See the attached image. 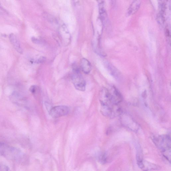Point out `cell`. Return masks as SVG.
<instances>
[{
    "mask_svg": "<svg viewBox=\"0 0 171 171\" xmlns=\"http://www.w3.org/2000/svg\"><path fill=\"white\" fill-rule=\"evenodd\" d=\"M37 87L36 86L33 85L31 87L29 90L32 93H34L36 91Z\"/></svg>",
    "mask_w": 171,
    "mask_h": 171,
    "instance_id": "4fadbf2b",
    "label": "cell"
},
{
    "mask_svg": "<svg viewBox=\"0 0 171 171\" xmlns=\"http://www.w3.org/2000/svg\"><path fill=\"white\" fill-rule=\"evenodd\" d=\"M99 5H104V0H96Z\"/></svg>",
    "mask_w": 171,
    "mask_h": 171,
    "instance_id": "9a60e30c",
    "label": "cell"
},
{
    "mask_svg": "<svg viewBox=\"0 0 171 171\" xmlns=\"http://www.w3.org/2000/svg\"><path fill=\"white\" fill-rule=\"evenodd\" d=\"M99 13L100 20L102 23H104L107 19V14L104 5H99Z\"/></svg>",
    "mask_w": 171,
    "mask_h": 171,
    "instance_id": "30bf717a",
    "label": "cell"
},
{
    "mask_svg": "<svg viewBox=\"0 0 171 171\" xmlns=\"http://www.w3.org/2000/svg\"><path fill=\"white\" fill-rule=\"evenodd\" d=\"M9 39L11 43L15 49L20 54H22L23 51L19 41L15 34H11L9 36Z\"/></svg>",
    "mask_w": 171,
    "mask_h": 171,
    "instance_id": "52a82bcc",
    "label": "cell"
},
{
    "mask_svg": "<svg viewBox=\"0 0 171 171\" xmlns=\"http://www.w3.org/2000/svg\"><path fill=\"white\" fill-rule=\"evenodd\" d=\"M155 145L160 148L164 157L170 163L171 139L169 135L160 136L153 138Z\"/></svg>",
    "mask_w": 171,
    "mask_h": 171,
    "instance_id": "6da1fadb",
    "label": "cell"
},
{
    "mask_svg": "<svg viewBox=\"0 0 171 171\" xmlns=\"http://www.w3.org/2000/svg\"><path fill=\"white\" fill-rule=\"evenodd\" d=\"M121 115H122L121 121L123 125L130 129L131 130L136 131L137 130L138 125L137 123L134 121L130 116L125 114Z\"/></svg>",
    "mask_w": 171,
    "mask_h": 171,
    "instance_id": "5b68a950",
    "label": "cell"
},
{
    "mask_svg": "<svg viewBox=\"0 0 171 171\" xmlns=\"http://www.w3.org/2000/svg\"><path fill=\"white\" fill-rule=\"evenodd\" d=\"M153 8L156 10L160 11L163 8V0H149Z\"/></svg>",
    "mask_w": 171,
    "mask_h": 171,
    "instance_id": "8fae6325",
    "label": "cell"
},
{
    "mask_svg": "<svg viewBox=\"0 0 171 171\" xmlns=\"http://www.w3.org/2000/svg\"><path fill=\"white\" fill-rule=\"evenodd\" d=\"M74 72V73L72 76V80L76 89L81 91H85L86 87V82L84 79L77 68L75 69Z\"/></svg>",
    "mask_w": 171,
    "mask_h": 171,
    "instance_id": "3957f363",
    "label": "cell"
},
{
    "mask_svg": "<svg viewBox=\"0 0 171 171\" xmlns=\"http://www.w3.org/2000/svg\"><path fill=\"white\" fill-rule=\"evenodd\" d=\"M0 155L9 160L19 161L23 158V153L15 147L8 146L0 142Z\"/></svg>",
    "mask_w": 171,
    "mask_h": 171,
    "instance_id": "7a4b0ae2",
    "label": "cell"
},
{
    "mask_svg": "<svg viewBox=\"0 0 171 171\" xmlns=\"http://www.w3.org/2000/svg\"><path fill=\"white\" fill-rule=\"evenodd\" d=\"M80 65L82 71L85 74H88L90 73L92 67L90 62L87 59L84 58H81Z\"/></svg>",
    "mask_w": 171,
    "mask_h": 171,
    "instance_id": "9c48e42d",
    "label": "cell"
},
{
    "mask_svg": "<svg viewBox=\"0 0 171 171\" xmlns=\"http://www.w3.org/2000/svg\"><path fill=\"white\" fill-rule=\"evenodd\" d=\"M157 20L159 25L161 26L164 25L165 21V16L163 11H159L157 15Z\"/></svg>",
    "mask_w": 171,
    "mask_h": 171,
    "instance_id": "7c38bea8",
    "label": "cell"
},
{
    "mask_svg": "<svg viewBox=\"0 0 171 171\" xmlns=\"http://www.w3.org/2000/svg\"><path fill=\"white\" fill-rule=\"evenodd\" d=\"M70 112V109L66 106H56L51 108L49 111V114L52 117L59 118L66 116Z\"/></svg>",
    "mask_w": 171,
    "mask_h": 171,
    "instance_id": "277c9868",
    "label": "cell"
},
{
    "mask_svg": "<svg viewBox=\"0 0 171 171\" xmlns=\"http://www.w3.org/2000/svg\"><path fill=\"white\" fill-rule=\"evenodd\" d=\"M142 0H133L129 8L127 14L128 16L133 15L139 10Z\"/></svg>",
    "mask_w": 171,
    "mask_h": 171,
    "instance_id": "ba28073f",
    "label": "cell"
},
{
    "mask_svg": "<svg viewBox=\"0 0 171 171\" xmlns=\"http://www.w3.org/2000/svg\"><path fill=\"white\" fill-rule=\"evenodd\" d=\"M32 42L35 44H38L40 43V41L34 37H32Z\"/></svg>",
    "mask_w": 171,
    "mask_h": 171,
    "instance_id": "5bb4252c",
    "label": "cell"
},
{
    "mask_svg": "<svg viewBox=\"0 0 171 171\" xmlns=\"http://www.w3.org/2000/svg\"><path fill=\"white\" fill-rule=\"evenodd\" d=\"M140 153L137 155V160L138 166L141 169L144 170H156L158 167L155 165L148 163L144 160L142 156Z\"/></svg>",
    "mask_w": 171,
    "mask_h": 171,
    "instance_id": "8992f818",
    "label": "cell"
}]
</instances>
